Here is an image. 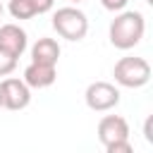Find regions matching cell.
I'll use <instances>...</instances> for the list:
<instances>
[{
	"instance_id": "1",
	"label": "cell",
	"mask_w": 153,
	"mask_h": 153,
	"mask_svg": "<svg viewBox=\"0 0 153 153\" xmlns=\"http://www.w3.org/2000/svg\"><path fill=\"white\" fill-rule=\"evenodd\" d=\"M143 29H146V24H143V14L141 12H122L110 24V41H112L115 48L129 50L141 41Z\"/></svg>"
},
{
	"instance_id": "2",
	"label": "cell",
	"mask_w": 153,
	"mask_h": 153,
	"mask_svg": "<svg viewBox=\"0 0 153 153\" xmlns=\"http://www.w3.org/2000/svg\"><path fill=\"white\" fill-rule=\"evenodd\" d=\"M53 26L55 31L67 38V41H81L88 31V22H86V14L76 7H60L53 17Z\"/></svg>"
},
{
	"instance_id": "3",
	"label": "cell",
	"mask_w": 153,
	"mask_h": 153,
	"mask_svg": "<svg viewBox=\"0 0 153 153\" xmlns=\"http://www.w3.org/2000/svg\"><path fill=\"white\" fill-rule=\"evenodd\" d=\"M151 79V65L143 57H122L115 65V81L129 88L143 86Z\"/></svg>"
},
{
	"instance_id": "4",
	"label": "cell",
	"mask_w": 153,
	"mask_h": 153,
	"mask_svg": "<svg viewBox=\"0 0 153 153\" xmlns=\"http://www.w3.org/2000/svg\"><path fill=\"white\" fill-rule=\"evenodd\" d=\"M31 100V93H29V86L26 81H19V79H5L0 84V105L7 108V110H22L26 108Z\"/></svg>"
},
{
	"instance_id": "5",
	"label": "cell",
	"mask_w": 153,
	"mask_h": 153,
	"mask_svg": "<svg viewBox=\"0 0 153 153\" xmlns=\"http://www.w3.org/2000/svg\"><path fill=\"white\" fill-rule=\"evenodd\" d=\"M120 103V91L108 81H93L86 88V105L91 110H110Z\"/></svg>"
},
{
	"instance_id": "6",
	"label": "cell",
	"mask_w": 153,
	"mask_h": 153,
	"mask_svg": "<svg viewBox=\"0 0 153 153\" xmlns=\"http://www.w3.org/2000/svg\"><path fill=\"white\" fill-rule=\"evenodd\" d=\"M129 136V124L124 117L120 115H105L98 122V139L103 141V146L112 143V141H122Z\"/></svg>"
},
{
	"instance_id": "7",
	"label": "cell",
	"mask_w": 153,
	"mask_h": 153,
	"mask_svg": "<svg viewBox=\"0 0 153 153\" xmlns=\"http://www.w3.org/2000/svg\"><path fill=\"white\" fill-rule=\"evenodd\" d=\"M0 48L19 57L24 53V48H26V33H24V29H19L17 24L0 26Z\"/></svg>"
},
{
	"instance_id": "8",
	"label": "cell",
	"mask_w": 153,
	"mask_h": 153,
	"mask_svg": "<svg viewBox=\"0 0 153 153\" xmlns=\"http://www.w3.org/2000/svg\"><path fill=\"white\" fill-rule=\"evenodd\" d=\"M55 65H43V62H31L26 69H24V81L26 86H33V88H43V86H50L55 81Z\"/></svg>"
},
{
	"instance_id": "9",
	"label": "cell",
	"mask_w": 153,
	"mask_h": 153,
	"mask_svg": "<svg viewBox=\"0 0 153 153\" xmlns=\"http://www.w3.org/2000/svg\"><path fill=\"white\" fill-rule=\"evenodd\" d=\"M31 57L33 62H43V65H55L60 57V45L53 38H38L31 48Z\"/></svg>"
},
{
	"instance_id": "10",
	"label": "cell",
	"mask_w": 153,
	"mask_h": 153,
	"mask_svg": "<svg viewBox=\"0 0 153 153\" xmlns=\"http://www.w3.org/2000/svg\"><path fill=\"white\" fill-rule=\"evenodd\" d=\"M10 12L14 19H31L36 14L33 0H10Z\"/></svg>"
},
{
	"instance_id": "11",
	"label": "cell",
	"mask_w": 153,
	"mask_h": 153,
	"mask_svg": "<svg viewBox=\"0 0 153 153\" xmlns=\"http://www.w3.org/2000/svg\"><path fill=\"white\" fill-rule=\"evenodd\" d=\"M14 67H17V55H12V53H7V50L0 48V76L10 74Z\"/></svg>"
},
{
	"instance_id": "12",
	"label": "cell",
	"mask_w": 153,
	"mask_h": 153,
	"mask_svg": "<svg viewBox=\"0 0 153 153\" xmlns=\"http://www.w3.org/2000/svg\"><path fill=\"white\" fill-rule=\"evenodd\" d=\"M105 151H108V153H131V143H129L127 139H122V141H112V143L105 146Z\"/></svg>"
},
{
	"instance_id": "13",
	"label": "cell",
	"mask_w": 153,
	"mask_h": 153,
	"mask_svg": "<svg viewBox=\"0 0 153 153\" xmlns=\"http://www.w3.org/2000/svg\"><path fill=\"white\" fill-rule=\"evenodd\" d=\"M100 2H103L105 10H112V12H117V10H122L127 5V0H100Z\"/></svg>"
},
{
	"instance_id": "14",
	"label": "cell",
	"mask_w": 153,
	"mask_h": 153,
	"mask_svg": "<svg viewBox=\"0 0 153 153\" xmlns=\"http://www.w3.org/2000/svg\"><path fill=\"white\" fill-rule=\"evenodd\" d=\"M33 7H36V14L48 12V10L53 7V0H33Z\"/></svg>"
},
{
	"instance_id": "15",
	"label": "cell",
	"mask_w": 153,
	"mask_h": 153,
	"mask_svg": "<svg viewBox=\"0 0 153 153\" xmlns=\"http://www.w3.org/2000/svg\"><path fill=\"white\" fill-rule=\"evenodd\" d=\"M143 134H146V141H153V117L146 120V124H143Z\"/></svg>"
},
{
	"instance_id": "16",
	"label": "cell",
	"mask_w": 153,
	"mask_h": 153,
	"mask_svg": "<svg viewBox=\"0 0 153 153\" xmlns=\"http://www.w3.org/2000/svg\"><path fill=\"white\" fill-rule=\"evenodd\" d=\"M0 14H2V5H0Z\"/></svg>"
},
{
	"instance_id": "17",
	"label": "cell",
	"mask_w": 153,
	"mask_h": 153,
	"mask_svg": "<svg viewBox=\"0 0 153 153\" xmlns=\"http://www.w3.org/2000/svg\"><path fill=\"white\" fill-rule=\"evenodd\" d=\"M72 2H79V0H72Z\"/></svg>"
},
{
	"instance_id": "18",
	"label": "cell",
	"mask_w": 153,
	"mask_h": 153,
	"mask_svg": "<svg viewBox=\"0 0 153 153\" xmlns=\"http://www.w3.org/2000/svg\"><path fill=\"white\" fill-rule=\"evenodd\" d=\"M148 2H151V0H148Z\"/></svg>"
}]
</instances>
